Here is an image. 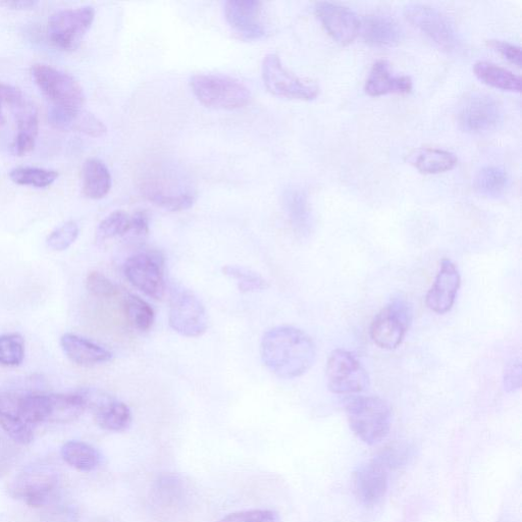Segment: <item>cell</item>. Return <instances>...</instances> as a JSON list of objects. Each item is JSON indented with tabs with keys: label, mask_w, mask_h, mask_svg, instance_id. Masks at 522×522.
Masks as SVG:
<instances>
[{
	"label": "cell",
	"mask_w": 522,
	"mask_h": 522,
	"mask_svg": "<svg viewBox=\"0 0 522 522\" xmlns=\"http://www.w3.org/2000/svg\"><path fill=\"white\" fill-rule=\"evenodd\" d=\"M169 323L178 334L187 338H198L208 327L206 310L193 292L174 286L171 290Z\"/></svg>",
	"instance_id": "cell-9"
},
{
	"label": "cell",
	"mask_w": 522,
	"mask_h": 522,
	"mask_svg": "<svg viewBox=\"0 0 522 522\" xmlns=\"http://www.w3.org/2000/svg\"><path fill=\"white\" fill-rule=\"evenodd\" d=\"M457 119L465 132L486 134L496 130L502 123L503 109L494 96L473 92L461 101Z\"/></svg>",
	"instance_id": "cell-7"
},
{
	"label": "cell",
	"mask_w": 522,
	"mask_h": 522,
	"mask_svg": "<svg viewBox=\"0 0 522 522\" xmlns=\"http://www.w3.org/2000/svg\"><path fill=\"white\" fill-rule=\"evenodd\" d=\"M94 19L95 11L90 6L57 12L48 21L49 39L62 50H76L90 30Z\"/></svg>",
	"instance_id": "cell-11"
},
{
	"label": "cell",
	"mask_w": 522,
	"mask_h": 522,
	"mask_svg": "<svg viewBox=\"0 0 522 522\" xmlns=\"http://www.w3.org/2000/svg\"><path fill=\"white\" fill-rule=\"evenodd\" d=\"M362 37L377 47L397 45L403 37V30L395 19L385 14H373L360 21Z\"/></svg>",
	"instance_id": "cell-22"
},
{
	"label": "cell",
	"mask_w": 522,
	"mask_h": 522,
	"mask_svg": "<svg viewBox=\"0 0 522 522\" xmlns=\"http://www.w3.org/2000/svg\"><path fill=\"white\" fill-rule=\"evenodd\" d=\"M412 320L411 306L403 299H394L375 317L371 337L380 348L396 349L403 341Z\"/></svg>",
	"instance_id": "cell-12"
},
{
	"label": "cell",
	"mask_w": 522,
	"mask_h": 522,
	"mask_svg": "<svg viewBox=\"0 0 522 522\" xmlns=\"http://www.w3.org/2000/svg\"><path fill=\"white\" fill-rule=\"evenodd\" d=\"M0 427L19 444L27 445L34 440L33 427L18 415L0 414Z\"/></svg>",
	"instance_id": "cell-39"
},
{
	"label": "cell",
	"mask_w": 522,
	"mask_h": 522,
	"mask_svg": "<svg viewBox=\"0 0 522 522\" xmlns=\"http://www.w3.org/2000/svg\"><path fill=\"white\" fill-rule=\"evenodd\" d=\"M326 378L334 394H357L369 389L370 377L354 354L344 349L334 350L327 362Z\"/></svg>",
	"instance_id": "cell-10"
},
{
	"label": "cell",
	"mask_w": 522,
	"mask_h": 522,
	"mask_svg": "<svg viewBox=\"0 0 522 522\" xmlns=\"http://www.w3.org/2000/svg\"><path fill=\"white\" fill-rule=\"evenodd\" d=\"M410 456V449L403 445H392L381 452L378 456L390 469L403 466Z\"/></svg>",
	"instance_id": "cell-44"
},
{
	"label": "cell",
	"mask_w": 522,
	"mask_h": 522,
	"mask_svg": "<svg viewBox=\"0 0 522 522\" xmlns=\"http://www.w3.org/2000/svg\"><path fill=\"white\" fill-rule=\"evenodd\" d=\"M79 512L69 503L51 505L41 516V522H78Z\"/></svg>",
	"instance_id": "cell-43"
},
{
	"label": "cell",
	"mask_w": 522,
	"mask_h": 522,
	"mask_svg": "<svg viewBox=\"0 0 522 522\" xmlns=\"http://www.w3.org/2000/svg\"><path fill=\"white\" fill-rule=\"evenodd\" d=\"M190 86L198 101L214 110H239L251 100L249 88L240 80L226 75L197 74L191 78Z\"/></svg>",
	"instance_id": "cell-3"
},
{
	"label": "cell",
	"mask_w": 522,
	"mask_h": 522,
	"mask_svg": "<svg viewBox=\"0 0 522 522\" xmlns=\"http://www.w3.org/2000/svg\"><path fill=\"white\" fill-rule=\"evenodd\" d=\"M86 287L93 296L98 298L110 299L120 293L119 287L99 272H91L88 274Z\"/></svg>",
	"instance_id": "cell-41"
},
{
	"label": "cell",
	"mask_w": 522,
	"mask_h": 522,
	"mask_svg": "<svg viewBox=\"0 0 522 522\" xmlns=\"http://www.w3.org/2000/svg\"><path fill=\"white\" fill-rule=\"evenodd\" d=\"M225 276L235 280L238 289L242 293L264 291L270 288L269 282L259 274L239 266H226L223 268Z\"/></svg>",
	"instance_id": "cell-37"
},
{
	"label": "cell",
	"mask_w": 522,
	"mask_h": 522,
	"mask_svg": "<svg viewBox=\"0 0 522 522\" xmlns=\"http://www.w3.org/2000/svg\"><path fill=\"white\" fill-rule=\"evenodd\" d=\"M405 17L415 28L421 30L435 44L447 51H454L459 40L449 19L438 9L424 4L406 6Z\"/></svg>",
	"instance_id": "cell-13"
},
{
	"label": "cell",
	"mask_w": 522,
	"mask_h": 522,
	"mask_svg": "<svg viewBox=\"0 0 522 522\" xmlns=\"http://www.w3.org/2000/svg\"><path fill=\"white\" fill-rule=\"evenodd\" d=\"M65 462L79 472L90 473L101 463V455L96 448L81 441H69L62 447Z\"/></svg>",
	"instance_id": "cell-29"
},
{
	"label": "cell",
	"mask_w": 522,
	"mask_h": 522,
	"mask_svg": "<svg viewBox=\"0 0 522 522\" xmlns=\"http://www.w3.org/2000/svg\"><path fill=\"white\" fill-rule=\"evenodd\" d=\"M48 120L56 129L79 132L93 138L102 137L108 132L102 121L83 109L54 107L49 111Z\"/></svg>",
	"instance_id": "cell-21"
},
{
	"label": "cell",
	"mask_w": 522,
	"mask_h": 522,
	"mask_svg": "<svg viewBox=\"0 0 522 522\" xmlns=\"http://www.w3.org/2000/svg\"><path fill=\"white\" fill-rule=\"evenodd\" d=\"M231 30L244 41H258L268 35L263 19L264 4L256 0H229L224 7Z\"/></svg>",
	"instance_id": "cell-15"
},
{
	"label": "cell",
	"mask_w": 522,
	"mask_h": 522,
	"mask_svg": "<svg viewBox=\"0 0 522 522\" xmlns=\"http://www.w3.org/2000/svg\"><path fill=\"white\" fill-rule=\"evenodd\" d=\"M25 358V340L18 333L0 335V365L19 367Z\"/></svg>",
	"instance_id": "cell-36"
},
{
	"label": "cell",
	"mask_w": 522,
	"mask_h": 522,
	"mask_svg": "<svg viewBox=\"0 0 522 522\" xmlns=\"http://www.w3.org/2000/svg\"><path fill=\"white\" fill-rule=\"evenodd\" d=\"M185 485L180 477L166 475L156 481L153 489V498L163 508H174L184 499Z\"/></svg>",
	"instance_id": "cell-33"
},
{
	"label": "cell",
	"mask_w": 522,
	"mask_h": 522,
	"mask_svg": "<svg viewBox=\"0 0 522 522\" xmlns=\"http://www.w3.org/2000/svg\"><path fill=\"white\" fill-rule=\"evenodd\" d=\"M124 308L128 322L134 329L146 332L152 327L155 313L144 299L130 294L125 298Z\"/></svg>",
	"instance_id": "cell-34"
},
{
	"label": "cell",
	"mask_w": 522,
	"mask_h": 522,
	"mask_svg": "<svg viewBox=\"0 0 522 522\" xmlns=\"http://www.w3.org/2000/svg\"><path fill=\"white\" fill-rule=\"evenodd\" d=\"M80 393L86 409L92 410L95 422L102 430L120 433L132 425L131 409L124 402L96 389H83Z\"/></svg>",
	"instance_id": "cell-14"
},
{
	"label": "cell",
	"mask_w": 522,
	"mask_h": 522,
	"mask_svg": "<svg viewBox=\"0 0 522 522\" xmlns=\"http://www.w3.org/2000/svg\"><path fill=\"white\" fill-rule=\"evenodd\" d=\"M283 198L294 230L301 236H307L311 230V213L305 192L298 188H289Z\"/></svg>",
	"instance_id": "cell-27"
},
{
	"label": "cell",
	"mask_w": 522,
	"mask_h": 522,
	"mask_svg": "<svg viewBox=\"0 0 522 522\" xmlns=\"http://www.w3.org/2000/svg\"><path fill=\"white\" fill-rule=\"evenodd\" d=\"M135 239H144L149 234V219L145 212H137L131 217V228L128 235Z\"/></svg>",
	"instance_id": "cell-47"
},
{
	"label": "cell",
	"mask_w": 522,
	"mask_h": 522,
	"mask_svg": "<svg viewBox=\"0 0 522 522\" xmlns=\"http://www.w3.org/2000/svg\"><path fill=\"white\" fill-rule=\"evenodd\" d=\"M10 454L7 452L5 448L0 446V475H3L10 464Z\"/></svg>",
	"instance_id": "cell-50"
},
{
	"label": "cell",
	"mask_w": 522,
	"mask_h": 522,
	"mask_svg": "<svg viewBox=\"0 0 522 522\" xmlns=\"http://www.w3.org/2000/svg\"><path fill=\"white\" fill-rule=\"evenodd\" d=\"M474 72L482 82L494 88L511 92L521 90L519 76L493 63L480 61L474 66Z\"/></svg>",
	"instance_id": "cell-30"
},
{
	"label": "cell",
	"mask_w": 522,
	"mask_h": 522,
	"mask_svg": "<svg viewBox=\"0 0 522 522\" xmlns=\"http://www.w3.org/2000/svg\"><path fill=\"white\" fill-rule=\"evenodd\" d=\"M316 14L327 32L342 45L351 43L360 30L358 16L349 8L330 2L316 5Z\"/></svg>",
	"instance_id": "cell-18"
},
{
	"label": "cell",
	"mask_w": 522,
	"mask_h": 522,
	"mask_svg": "<svg viewBox=\"0 0 522 522\" xmlns=\"http://www.w3.org/2000/svg\"><path fill=\"white\" fill-rule=\"evenodd\" d=\"M260 355L274 375L291 380L303 376L312 368L317 359V347L302 330L281 326L264 335Z\"/></svg>",
	"instance_id": "cell-1"
},
{
	"label": "cell",
	"mask_w": 522,
	"mask_h": 522,
	"mask_svg": "<svg viewBox=\"0 0 522 522\" xmlns=\"http://www.w3.org/2000/svg\"><path fill=\"white\" fill-rule=\"evenodd\" d=\"M261 75L268 91L278 97L309 101L316 99L320 93L316 83L296 76L275 54L265 57Z\"/></svg>",
	"instance_id": "cell-8"
},
{
	"label": "cell",
	"mask_w": 522,
	"mask_h": 522,
	"mask_svg": "<svg viewBox=\"0 0 522 522\" xmlns=\"http://www.w3.org/2000/svg\"><path fill=\"white\" fill-rule=\"evenodd\" d=\"M31 75L54 107L83 109L86 101L83 87L71 75L44 64H35L31 69Z\"/></svg>",
	"instance_id": "cell-5"
},
{
	"label": "cell",
	"mask_w": 522,
	"mask_h": 522,
	"mask_svg": "<svg viewBox=\"0 0 522 522\" xmlns=\"http://www.w3.org/2000/svg\"><path fill=\"white\" fill-rule=\"evenodd\" d=\"M141 189L148 201L173 213L189 210L197 199V194L191 189H176L156 179L146 180Z\"/></svg>",
	"instance_id": "cell-20"
},
{
	"label": "cell",
	"mask_w": 522,
	"mask_h": 522,
	"mask_svg": "<svg viewBox=\"0 0 522 522\" xmlns=\"http://www.w3.org/2000/svg\"><path fill=\"white\" fill-rule=\"evenodd\" d=\"M124 273L138 290L154 300H162L166 293L165 259L158 251L139 252L130 256Z\"/></svg>",
	"instance_id": "cell-6"
},
{
	"label": "cell",
	"mask_w": 522,
	"mask_h": 522,
	"mask_svg": "<svg viewBox=\"0 0 522 522\" xmlns=\"http://www.w3.org/2000/svg\"><path fill=\"white\" fill-rule=\"evenodd\" d=\"M407 161L417 171L427 175L445 173L457 165L454 153L433 147L414 149L409 153Z\"/></svg>",
	"instance_id": "cell-25"
},
{
	"label": "cell",
	"mask_w": 522,
	"mask_h": 522,
	"mask_svg": "<svg viewBox=\"0 0 522 522\" xmlns=\"http://www.w3.org/2000/svg\"><path fill=\"white\" fill-rule=\"evenodd\" d=\"M50 413V394H28L19 397L18 414L30 426L49 423Z\"/></svg>",
	"instance_id": "cell-31"
},
{
	"label": "cell",
	"mask_w": 522,
	"mask_h": 522,
	"mask_svg": "<svg viewBox=\"0 0 522 522\" xmlns=\"http://www.w3.org/2000/svg\"><path fill=\"white\" fill-rule=\"evenodd\" d=\"M61 346L66 356L82 367H92V365L109 362L114 356L107 348L72 333L62 336Z\"/></svg>",
	"instance_id": "cell-23"
},
{
	"label": "cell",
	"mask_w": 522,
	"mask_h": 522,
	"mask_svg": "<svg viewBox=\"0 0 522 522\" xmlns=\"http://www.w3.org/2000/svg\"><path fill=\"white\" fill-rule=\"evenodd\" d=\"M10 178L20 186L47 188L58 180L59 173L43 168L19 167L10 172Z\"/></svg>",
	"instance_id": "cell-35"
},
{
	"label": "cell",
	"mask_w": 522,
	"mask_h": 522,
	"mask_svg": "<svg viewBox=\"0 0 522 522\" xmlns=\"http://www.w3.org/2000/svg\"><path fill=\"white\" fill-rule=\"evenodd\" d=\"M131 228V216L124 211H116L103 219L97 227L96 238L106 241L127 236Z\"/></svg>",
	"instance_id": "cell-38"
},
{
	"label": "cell",
	"mask_w": 522,
	"mask_h": 522,
	"mask_svg": "<svg viewBox=\"0 0 522 522\" xmlns=\"http://www.w3.org/2000/svg\"><path fill=\"white\" fill-rule=\"evenodd\" d=\"M7 104L11 107L17 122L15 152L19 156H25L34 149L37 141L38 110L35 103L16 87H12Z\"/></svg>",
	"instance_id": "cell-16"
},
{
	"label": "cell",
	"mask_w": 522,
	"mask_h": 522,
	"mask_svg": "<svg viewBox=\"0 0 522 522\" xmlns=\"http://www.w3.org/2000/svg\"><path fill=\"white\" fill-rule=\"evenodd\" d=\"M460 282V274L453 261L448 258L443 259L434 285L426 296L428 307L438 315H444L450 311L454 305Z\"/></svg>",
	"instance_id": "cell-19"
},
{
	"label": "cell",
	"mask_w": 522,
	"mask_h": 522,
	"mask_svg": "<svg viewBox=\"0 0 522 522\" xmlns=\"http://www.w3.org/2000/svg\"><path fill=\"white\" fill-rule=\"evenodd\" d=\"M10 85L0 84V125L5 124L6 118L3 112L4 103H7L8 96L11 90Z\"/></svg>",
	"instance_id": "cell-49"
},
{
	"label": "cell",
	"mask_w": 522,
	"mask_h": 522,
	"mask_svg": "<svg viewBox=\"0 0 522 522\" xmlns=\"http://www.w3.org/2000/svg\"><path fill=\"white\" fill-rule=\"evenodd\" d=\"M60 486V474L54 466L48 464L29 465L16 476L10 485V495L39 508L55 500Z\"/></svg>",
	"instance_id": "cell-4"
},
{
	"label": "cell",
	"mask_w": 522,
	"mask_h": 522,
	"mask_svg": "<svg viewBox=\"0 0 522 522\" xmlns=\"http://www.w3.org/2000/svg\"><path fill=\"white\" fill-rule=\"evenodd\" d=\"M521 382V362L520 359H513L506 368L504 375V387L507 392H514L520 388Z\"/></svg>",
	"instance_id": "cell-46"
},
{
	"label": "cell",
	"mask_w": 522,
	"mask_h": 522,
	"mask_svg": "<svg viewBox=\"0 0 522 522\" xmlns=\"http://www.w3.org/2000/svg\"><path fill=\"white\" fill-rule=\"evenodd\" d=\"M217 522H281V519L274 510L253 509L231 513Z\"/></svg>",
	"instance_id": "cell-42"
},
{
	"label": "cell",
	"mask_w": 522,
	"mask_h": 522,
	"mask_svg": "<svg viewBox=\"0 0 522 522\" xmlns=\"http://www.w3.org/2000/svg\"><path fill=\"white\" fill-rule=\"evenodd\" d=\"M411 89V78L394 74L386 61H378L374 64L364 85L365 92L371 96L403 94L410 92Z\"/></svg>",
	"instance_id": "cell-24"
},
{
	"label": "cell",
	"mask_w": 522,
	"mask_h": 522,
	"mask_svg": "<svg viewBox=\"0 0 522 522\" xmlns=\"http://www.w3.org/2000/svg\"><path fill=\"white\" fill-rule=\"evenodd\" d=\"M510 186V177L508 173L496 166H487L482 168L474 180L476 191L489 198H498L506 193Z\"/></svg>",
	"instance_id": "cell-32"
},
{
	"label": "cell",
	"mask_w": 522,
	"mask_h": 522,
	"mask_svg": "<svg viewBox=\"0 0 522 522\" xmlns=\"http://www.w3.org/2000/svg\"><path fill=\"white\" fill-rule=\"evenodd\" d=\"M79 233L80 229L76 222H66L48 235L47 246L55 251H65L76 242Z\"/></svg>",
	"instance_id": "cell-40"
},
{
	"label": "cell",
	"mask_w": 522,
	"mask_h": 522,
	"mask_svg": "<svg viewBox=\"0 0 522 522\" xmlns=\"http://www.w3.org/2000/svg\"><path fill=\"white\" fill-rule=\"evenodd\" d=\"M39 5L38 2H32V0H18V2H6L0 3V6H5L7 8H11L13 10H32L35 9Z\"/></svg>",
	"instance_id": "cell-48"
},
{
	"label": "cell",
	"mask_w": 522,
	"mask_h": 522,
	"mask_svg": "<svg viewBox=\"0 0 522 522\" xmlns=\"http://www.w3.org/2000/svg\"><path fill=\"white\" fill-rule=\"evenodd\" d=\"M51 413L49 423L67 424L79 419L86 410V403L79 392L50 394Z\"/></svg>",
	"instance_id": "cell-28"
},
{
	"label": "cell",
	"mask_w": 522,
	"mask_h": 522,
	"mask_svg": "<svg viewBox=\"0 0 522 522\" xmlns=\"http://www.w3.org/2000/svg\"><path fill=\"white\" fill-rule=\"evenodd\" d=\"M82 188L89 199L106 197L112 189V175L106 164L98 159L87 160L83 166Z\"/></svg>",
	"instance_id": "cell-26"
},
{
	"label": "cell",
	"mask_w": 522,
	"mask_h": 522,
	"mask_svg": "<svg viewBox=\"0 0 522 522\" xmlns=\"http://www.w3.org/2000/svg\"><path fill=\"white\" fill-rule=\"evenodd\" d=\"M489 46L499 51L500 54L512 64L520 67L521 65V49L519 46L502 40H489Z\"/></svg>",
	"instance_id": "cell-45"
},
{
	"label": "cell",
	"mask_w": 522,
	"mask_h": 522,
	"mask_svg": "<svg viewBox=\"0 0 522 522\" xmlns=\"http://www.w3.org/2000/svg\"><path fill=\"white\" fill-rule=\"evenodd\" d=\"M346 414L350 429L365 444L377 445L390 433L392 409L380 397H356L347 403Z\"/></svg>",
	"instance_id": "cell-2"
},
{
	"label": "cell",
	"mask_w": 522,
	"mask_h": 522,
	"mask_svg": "<svg viewBox=\"0 0 522 522\" xmlns=\"http://www.w3.org/2000/svg\"><path fill=\"white\" fill-rule=\"evenodd\" d=\"M390 469L377 456L362 464L354 474V491L365 506H376L385 498L389 489Z\"/></svg>",
	"instance_id": "cell-17"
}]
</instances>
